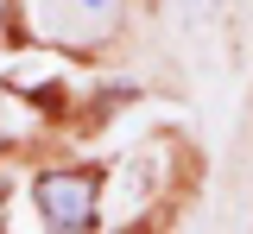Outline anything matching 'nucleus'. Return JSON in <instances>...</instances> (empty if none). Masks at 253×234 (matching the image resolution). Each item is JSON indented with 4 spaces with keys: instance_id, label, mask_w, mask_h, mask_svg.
Returning <instances> with one entry per match:
<instances>
[{
    "instance_id": "2",
    "label": "nucleus",
    "mask_w": 253,
    "mask_h": 234,
    "mask_svg": "<svg viewBox=\"0 0 253 234\" xmlns=\"http://www.w3.org/2000/svg\"><path fill=\"white\" fill-rule=\"evenodd\" d=\"M70 13H83V19H95V26H108V19L121 13V0H70Z\"/></svg>"
},
{
    "instance_id": "1",
    "label": "nucleus",
    "mask_w": 253,
    "mask_h": 234,
    "mask_svg": "<svg viewBox=\"0 0 253 234\" xmlns=\"http://www.w3.org/2000/svg\"><path fill=\"white\" fill-rule=\"evenodd\" d=\"M32 196H38V215L51 222V228H95V196H101V177L95 171H44L38 184H32Z\"/></svg>"
}]
</instances>
